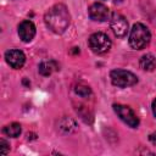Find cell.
Returning <instances> with one entry per match:
<instances>
[{"instance_id": "obj_8", "label": "cell", "mask_w": 156, "mask_h": 156, "mask_svg": "<svg viewBox=\"0 0 156 156\" xmlns=\"http://www.w3.org/2000/svg\"><path fill=\"white\" fill-rule=\"evenodd\" d=\"M5 60L10 67H12L15 69H20L23 67V65L26 62V55L21 50L11 49L5 52Z\"/></svg>"}, {"instance_id": "obj_9", "label": "cell", "mask_w": 156, "mask_h": 156, "mask_svg": "<svg viewBox=\"0 0 156 156\" xmlns=\"http://www.w3.org/2000/svg\"><path fill=\"white\" fill-rule=\"evenodd\" d=\"M35 26L32 21L24 20L18 24V35L24 43H29L35 37Z\"/></svg>"}, {"instance_id": "obj_12", "label": "cell", "mask_w": 156, "mask_h": 156, "mask_svg": "<svg viewBox=\"0 0 156 156\" xmlns=\"http://www.w3.org/2000/svg\"><path fill=\"white\" fill-rule=\"evenodd\" d=\"M58 129L63 134H69L77 129V124L72 118H62L58 123Z\"/></svg>"}, {"instance_id": "obj_13", "label": "cell", "mask_w": 156, "mask_h": 156, "mask_svg": "<svg viewBox=\"0 0 156 156\" xmlns=\"http://www.w3.org/2000/svg\"><path fill=\"white\" fill-rule=\"evenodd\" d=\"M4 134H6L7 136H11V138H17L21 132H22V128H21V124L20 123H11V124H7L2 129Z\"/></svg>"}, {"instance_id": "obj_2", "label": "cell", "mask_w": 156, "mask_h": 156, "mask_svg": "<svg viewBox=\"0 0 156 156\" xmlns=\"http://www.w3.org/2000/svg\"><path fill=\"white\" fill-rule=\"evenodd\" d=\"M150 39H151V33L145 24L143 23L133 24L128 39L130 48H133L134 50H141L149 45Z\"/></svg>"}, {"instance_id": "obj_11", "label": "cell", "mask_w": 156, "mask_h": 156, "mask_svg": "<svg viewBox=\"0 0 156 156\" xmlns=\"http://www.w3.org/2000/svg\"><path fill=\"white\" fill-rule=\"evenodd\" d=\"M56 69H57V65L55 61H43V62H40L39 68H38L39 73L44 77H49Z\"/></svg>"}, {"instance_id": "obj_7", "label": "cell", "mask_w": 156, "mask_h": 156, "mask_svg": "<svg viewBox=\"0 0 156 156\" xmlns=\"http://www.w3.org/2000/svg\"><path fill=\"white\" fill-rule=\"evenodd\" d=\"M88 13L93 21H98V22H105L111 17L108 7L101 2H94L93 5H90Z\"/></svg>"}, {"instance_id": "obj_10", "label": "cell", "mask_w": 156, "mask_h": 156, "mask_svg": "<svg viewBox=\"0 0 156 156\" xmlns=\"http://www.w3.org/2000/svg\"><path fill=\"white\" fill-rule=\"evenodd\" d=\"M141 69L147 71V72H152L156 68V57L152 54H145L140 57V62H139Z\"/></svg>"}, {"instance_id": "obj_17", "label": "cell", "mask_w": 156, "mask_h": 156, "mask_svg": "<svg viewBox=\"0 0 156 156\" xmlns=\"http://www.w3.org/2000/svg\"><path fill=\"white\" fill-rule=\"evenodd\" d=\"M151 107H152V112H154V116L156 117V99L152 101V104H151Z\"/></svg>"}, {"instance_id": "obj_14", "label": "cell", "mask_w": 156, "mask_h": 156, "mask_svg": "<svg viewBox=\"0 0 156 156\" xmlns=\"http://www.w3.org/2000/svg\"><path fill=\"white\" fill-rule=\"evenodd\" d=\"M74 93L80 98H88L91 95V89L85 84H78L74 88Z\"/></svg>"}, {"instance_id": "obj_6", "label": "cell", "mask_w": 156, "mask_h": 156, "mask_svg": "<svg viewBox=\"0 0 156 156\" xmlns=\"http://www.w3.org/2000/svg\"><path fill=\"white\" fill-rule=\"evenodd\" d=\"M110 26H111V29L113 32V34L118 38H123L127 35L128 33V22L126 20L124 16H122L121 13H117V12H113L111 13V17H110Z\"/></svg>"}, {"instance_id": "obj_1", "label": "cell", "mask_w": 156, "mask_h": 156, "mask_svg": "<svg viewBox=\"0 0 156 156\" xmlns=\"http://www.w3.org/2000/svg\"><path fill=\"white\" fill-rule=\"evenodd\" d=\"M44 22L51 32L56 34H62L69 26L71 15L63 4H56L46 11L44 16Z\"/></svg>"}, {"instance_id": "obj_5", "label": "cell", "mask_w": 156, "mask_h": 156, "mask_svg": "<svg viewBox=\"0 0 156 156\" xmlns=\"http://www.w3.org/2000/svg\"><path fill=\"white\" fill-rule=\"evenodd\" d=\"M113 111L119 117V119L122 122H124L127 126H129L130 128H136L139 126V118L136 117V115L134 113V111L130 107L122 105V104H115Z\"/></svg>"}, {"instance_id": "obj_15", "label": "cell", "mask_w": 156, "mask_h": 156, "mask_svg": "<svg viewBox=\"0 0 156 156\" xmlns=\"http://www.w3.org/2000/svg\"><path fill=\"white\" fill-rule=\"evenodd\" d=\"M9 151H10V145H9V143H7L6 140H4V139H0V154L5 155V154H7Z\"/></svg>"}, {"instance_id": "obj_3", "label": "cell", "mask_w": 156, "mask_h": 156, "mask_svg": "<svg viewBox=\"0 0 156 156\" xmlns=\"http://www.w3.org/2000/svg\"><path fill=\"white\" fill-rule=\"evenodd\" d=\"M110 78L113 85L118 87V88H127V87H132L138 83V77L132 73L130 71H126V69H112L110 73Z\"/></svg>"}, {"instance_id": "obj_4", "label": "cell", "mask_w": 156, "mask_h": 156, "mask_svg": "<svg viewBox=\"0 0 156 156\" xmlns=\"http://www.w3.org/2000/svg\"><path fill=\"white\" fill-rule=\"evenodd\" d=\"M89 48L93 52L100 55V54H105L111 49V40L107 37V34L101 33V32H96L94 34H91L89 37L88 40Z\"/></svg>"}, {"instance_id": "obj_16", "label": "cell", "mask_w": 156, "mask_h": 156, "mask_svg": "<svg viewBox=\"0 0 156 156\" xmlns=\"http://www.w3.org/2000/svg\"><path fill=\"white\" fill-rule=\"evenodd\" d=\"M149 140H150L151 144H154V145L156 146V132H154V133H151V134L149 135Z\"/></svg>"}]
</instances>
